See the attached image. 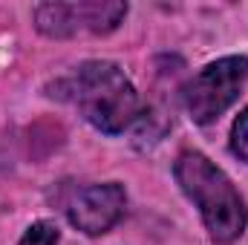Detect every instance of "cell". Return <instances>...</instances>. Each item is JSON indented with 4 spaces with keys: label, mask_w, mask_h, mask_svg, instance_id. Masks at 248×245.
Listing matches in <instances>:
<instances>
[{
    "label": "cell",
    "mask_w": 248,
    "mask_h": 245,
    "mask_svg": "<svg viewBox=\"0 0 248 245\" xmlns=\"http://www.w3.org/2000/svg\"><path fill=\"white\" fill-rule=\"evenodd\" d=\"M231 153L248 162V107L231 124Z\"/></svg>",
    "instance_id": "52a82bcc"
},
{
    "label": "cell",
    "mask_w": 248,
    "mask_h": 245,
    "mask_svg": "<svg viewBox=\"0 0 248 245\" xmlns=\"http://www.w3.org/2000/svg\"><path fill=\"white\" fill-rule=\"evenodd\" d=\"M58 243H61V231H58V225L41 219V222H32V225L26 228V234L20 237V243L17 245H58Z\"/></svg>",
    "instance_id": "8992f818"
},
{
    "label": "cell",
    "mask_w": 248,
    "mask_h": 245,
    "mask_svg": "<svg viewBox=\"0 0 248 245\" xmlns=\"http://www.w3.org/2000/svg\"><path fill=\"white\" fill-rule=\"evenodd\" d=\"M176 184L199 208L205 231L214 245H234L248 225V208L234 182L205 153L185 150L173 165Z\"/></svg>",
    "instance_id": "6da1fadb"
},
{
    "label": "cell",
    "mask_w": 248,
    "mask_h": 245,
    "mask_svg": "<svg viewBox=\"0 0 248 245\" xmlns=\"http://www.w3.org/2000/svg\"><path fill=\"white\" fill-rule=\"evenodd\" d=\"M127 208V193L122 182H101L81 187L66 205L69 225L87 237H101L113 225H119Z\"/></svg>",
    "instance_id": "5b68a950"
},
{
    "label": "cell",
    "mask_w": 248,
    "mask_h": 245,
    "mask_svg": "<svg viewBox=\"0 0 248 245\" xmlns=\"http://www.w3.org/2000/svg\"><path fill=\"white\" fill-rule=\"evenodd\" d=\"M248 78V55H225L202 66L185 87L182 104L196 124H214L237 98Z\"/></svg>",
    "instance_id": "3957f363"
},
{
    "label": "cell",
    "mask_w": 248,
    "mask_h": 245,
    "mask_svg": "<svg viewBox=\"0 0 248 245\" xmlns=\"http://www.w3.org/2000/svg\"><path fill=\"white\" fill-rule=\"evenodd\" d=\"M35 29L46 38L66 41L75 35H110L127 17V3H38L32 9Z\"/></svg>",
    "instance_id": "277c9868"
},
{
    "label": "cell",
    "mask_w": 248,
    "mask_h": 245,
    "mask_svg": "<svg viewBox=\"0 0 248 245\" xmlns=\"http://www.w3.org/2000/svg\"><path fill=\"white\" fill-rule=\"evenodd\" d=\"M72 92L81 116L107 136L124 133L139 122V92L113 61H84L72 75Z\"/></svg>",
    "instance_id": "7a4b0ae2"
}]
</instances>
